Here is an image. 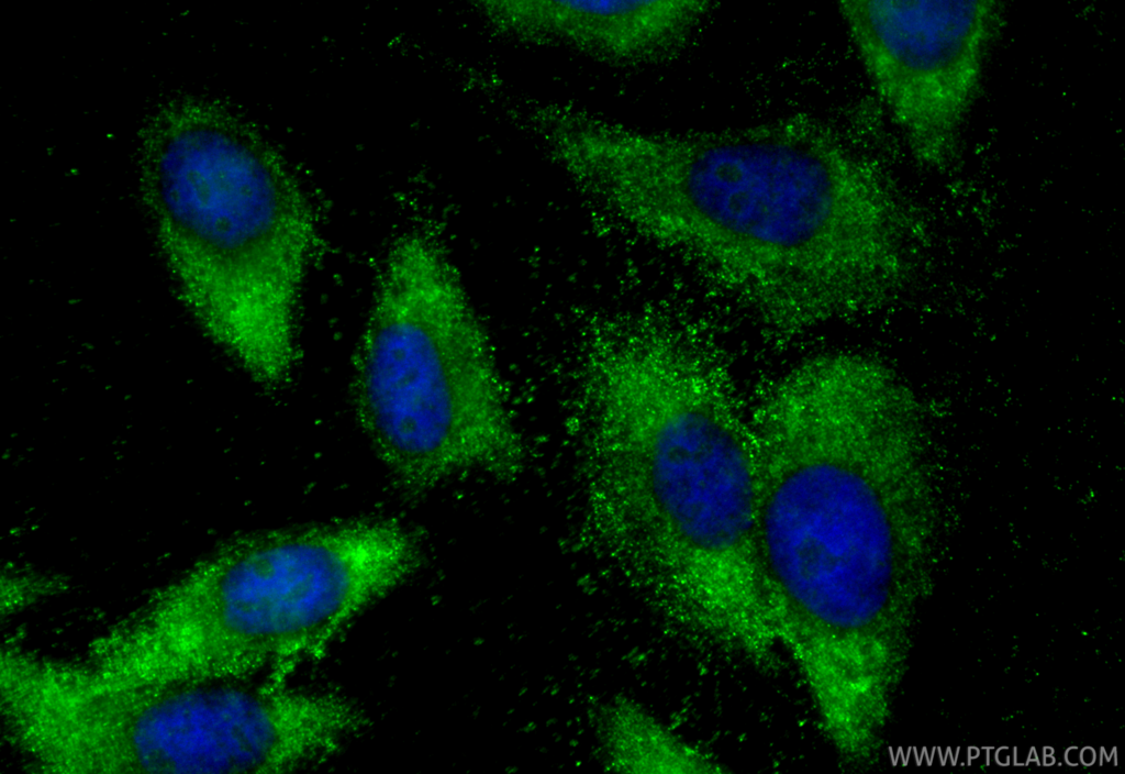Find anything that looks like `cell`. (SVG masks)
I'll return each instance as SVG.
<instances>
[{
  "label": "cell",
  "instance_id": "6da1fadb",
  "mask_svg": "<svg viewBox=\"0 0 1125 774\" xmlns=\"http://www.w3.org/2000/svg\"><path fill=\"white\" fill-rule=\"evenodd\" d=\"M637 220L767 324L803 331L868 310L901 265V217L848 132L795 113L653 141Z\"/></svg>",
  "mask_w": 1125,
  "mask_h": 774
},
{
  "label": "cell",
  "instance_id": "7a4b0ae2",
  "mask_svg": "<svg viewBox=\"0 0 1125 774\" xmlns=\"http://www.w3.org/2000/svg\"><path fill=\"white\" fill-rule=\"evenodd\" d=\"M490 349L459 274L421 240L374 274L349 394L375 455L401 486L432 488L478 463L501 422Z\"/></svg>",
  "mask_w": 1125,
  "mask_h": 774
},
{
  "label": "cell",
  "instance_id": "3957f363",
  "mask_svg": "<svg viewBox=\"0 0 1125 774\" xmlns=\"http://www.w3.org/2000/svg\"><path fill=\"white\" fill-rule=\"evenodd\" d=\"M421 564L420 537L391 517L260 533L232 559L220 585L219 617L234 666L286 681Z\"/></svg>",
  "mask_w": 1125,
  "mask_h": 774
},
{
  "label": "cell",
  "instance_id": "277c9868",
  "mask_svg": "<svg viewBox=\"0 0 1125 774\" xmlns=\"http://www.w3.org/2000/svg\"><path fill=\"white\" fill-rule=\"evenodd\" d=\"M764 537L781 586L820 623L854 632L881 613L892 583V532L858 473L828 462L791 473L769 499Z\"/></svg>",
  "mask_w": 1125,
  "mask_h": 774
},
{
  "label": "cell",
  "instance_id": "5b68a950",
  "mask_svg": "<svg viewBox=\"0 0 1125 774\" xmlns=\"http://www.w3.org/2000/svg\"><path fill=\"white\" fill-rule=\"evenodd\" d=\"M350 728L342 694L269 679L170 697L142 715L134 742L156 771L287 773L338 755Z\"/></svg>",
  "mask_w": 1125,
  "mask_h": 774
},
{
  "label": "cell",
  "instance_id": "8992f818",
  "mask_svg": "<svg viewBox=\"0 0 1125 774\" xmlns=\"http://www.w3.org/2000/svg\"><path fill=\"white\" fill-rule=\"evenodd\" d=\"M837 5L853 52L896 124L913 141L932 133L947 140L974 97L995 26L991 10L974 2Z\"/></svg>",
  "mask_w": 1125,
  "mask_h": 774
},
{
  "label": "cell",
  "instance_id": "52a82bcc",
  "mask_svg": "<svg viewBox=\"0 0 1125 774\" xmlns=\"http://www.w3.org/2000/svg\"><path fill=\"white\" fill-rule=\"evenodd\" d=\"M612 383L654 420V489L676 526L706 550L736 544L750 524L753 493L734 440L659 378L654 355L628 364Z\"/></svg>",
  "mask_w": 1125,
  "mask_h": 774
}]
</instances>
